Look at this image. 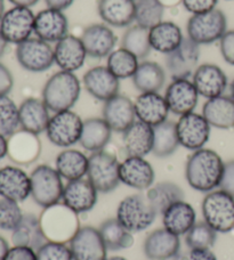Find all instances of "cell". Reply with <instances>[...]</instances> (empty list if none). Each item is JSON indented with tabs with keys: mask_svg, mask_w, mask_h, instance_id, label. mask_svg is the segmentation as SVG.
Returning a JSON list of instances; mask_svg holds the SVG:
<instances>
[{
	"mask_svg": "<svg viewBox=\"0 0 234 260\" xmlns=\"http://www.w3.org/2000/svg\"><path fill=\"white\" fill-rule=\"evenodd\" d=\"M81 92V83L72 72L60 71L51 76L45 83L43 101L54 113L71 110Z\"/></svg>",
	"mask_w": 234,
	"mask_h": 260,
	"instance_id": "obj_3",
	"label": "cell"
},
{
	"mask_svg": "<svg viewBox=\"0 0 234 260\" xmlns=\"http://www.w3.org/2000/svg\"><path fill=\"white\" fill-rule=\"evenodd\" d=\"M196 222V213L190 203L179 201L162 212L163 229L177 236L185 235Z\"/></svg>",
	"mask_w": 234,
	"mask_h": 260,
	"instance_id": "obj_30",
	"label": "cell"
},
{
	"mask_svg": "<svg viewBox=\"0 0 234 260\" xmlns=\"http://www.w3.org/2000/svg\"><path fill=\"white\" fill-rule=\"evenodd\" d=\"M83 121L71 110L56 112L46 128L47 138L58 147L69 148L80 141Z\"/></svg>",
	"mask_w": 234,
	"mask_h": 260,
	"instance_id": "obj_9",
	"label": "cell"
},
{
	"mask_svg": "<svg viewBox=\"0 0 234 260\" xmlns=\"http://www.w3.org/2000/svg\"><path fill=\"white\" fill-rule=\"evenodd\" d=\"M39 221L45 239L50 242L69 243L81 227L78 213L60 202L44 208Z\"/></svg>",
	"mask_w": 234,
	"mask_h": 260,
	"instance_id": "obj_2",
	"label": "cell"
},
{
	"mask_svg": "<svg viewBox=\"0 0 234 260\" xmlns=\"http://www.w3.org/2000/svg\"><path fill=\"white\" fill-rule=\"evenodd\" d=\"M112 129L103 118H91L83 121L80 145L92 153L103 151L109 144Z\"/></svg>",
	"mask_w": 234,
	"mask_h": 260,
	"instance_id": "obj_34",
	"label": "cell"
},
{
	"mask_svg": "<svg viewBox=\"0 0 234 260\" xmlns=\"http://www.w3.org/2000/svg\"><path fill=\"white\" fill-rule=\"evenodd\" d=\"M16 58L21 67L29 72H45L55 63L54 48L39 38H30L16 47Z\"/></svg>",
	"mask_w": 234,
	"mask_h": 260,
	"instance_id": "obj_11",
	"label": "cell"
},
{
	"mask_svg": "<svg viewBox=\"0 0 234 260\" xmlns=\"http://www.w3.org/2000/svg\"><path fill=\"white\" fill-rule=\"evenodd\" d=\"M103 119L109 124L112 132L124 133L136 121L134 102L128 97L116 95L104 102Z\"/></svg>",
	"mask_w": 234,
	"mask_h": 260,
	"instance_id": "obj_20",
	"label": "cell"
},
{
	"mask_svg": "<svg viewBox=\"0 0 234 260\" xmlns=\"http://www.w3.org/2000/svg\"><path fill=\"white\" fill-rule=\"evenodd\" d=\"M4 260H37V252L31 248L14 245L8 250Z\"/></svg>",
	"mask_w": 234,
	"mask_h": 260,
	"instance_id": "obj_51",
	"label": "cell"
},
{
	"mask_svg": "<svg viewBox=\"0 0 234 260\" xmlns=\"http://www.w3.org/2000/svg\"><path fill=\"white\" fill-rule=\"evenodd\" d=\"M120 182L130 188L148 191L156 179L152 165L142 156H127L120 164Z\"/></svg>",
	"mask_w": 234,
	"mask_h": 260,
	"instance_id": "obj_15",
	"label": "cell"
},
{
	"mask_svg": "<svg viewBox=\"0 0 234 260\" xmlns=\"http://www.w3.org/2000/svg\"><path fill=\"white\" fill-rule=\"evenodd\" d=\"M8 2L12 3L14 6L30 8V7L35 6V5L38 4L39 0H8Z\"/></svg>",
	"mask_w": 234,
	"mask_h": 260,
	"instance_id": "obj_56",
	"label": "cell"
},
{
	"mask_svg": "<svg viewBox=\"0 0 234 260\" xmlns=\"http://www.w3.org/2000/svg\"><path fill=\"white\" fill-rule=\"evenodd\" d=\"M106 260H128V259H126V258H124V257H111V258H109V259H106Z\"/></svg>",
	"mask_w": 234,
	"mask_h": 260,
	"instance_id": "obj_61",
	"label": "cell"
},
{
	"mask_svg": "<svg viewBox=\"0 0 234 260\" xmlns=\"http://www.w3.org/2000/svg\"><path fill=\"white\" fill-rule=\"evenodd\" d=\"M80 39L86 49L88 56L94 58H102L113 52L116 38L109 25L96 23L87 26L83 30Z\"/></svg>",
	"mask_w": 234,
	"mask_h": 260,
	"instance_id": "obj_24",
	"label": "cell"
},
{
	"mask_svg": "<svg viewBox=\"0 0 234 260\" xmlns=\"http://www.w3.org/2000/svg\"><path fill=\"white\" fill-rule=\"evenodd\" d=\"M87 56L81 39L73 35H67L57 41L54 47L55 64L61 71L74 73L82 68Z\"/></svg>",
	"mask_w": 234,
	"mask_h": 260,
	"instance_id": "obj_19",
	"label": "cell"
},
{
	"mask_svg": "<svg viewBox=\"0 0 234 260\" xmlns=\"http://www.w3.org/2000/svg\"><path fill=\"white\" fill-rule=\"evenodd\" d=\"M123 47L138 59L148 57L152 49L150 43V30L137 24L129 26L123 37Z\"/></svg>",
	"mask_w": 234,
	"mask_h": 260,
	"instance_id": "obj_41",
	"label": "cell"
},
{
	"mask_svg": "<svg viewBox=\"0 0 234 260\" xmlns=\"http://www.w3.org/2000/svg\"><path fill=\"white\" fill-rule=\"evenodd\" d=\"M216 234L204 220L199 221L185 234V242L189 249H210L216 241Z\"/></svg>",
	"mask_w": 234,
	"mask_h": 260,
	"instance_id": "obj_45",
	"label": "cell"
},
{
	"mask_svg": "<svg viewBox=\"0 0 234 260\" xmlns=\"http://www.w3.org/2000/svg\"><path fill=\"white\" fill-rule=\"evenodd\" d=\"M97 198L98 191L88 179L70 180L64 185L62 201L78 215L91 211L95 207Z\"/></svg>",
	"mask_w": 234,
	"mask_h": 260,
	"instance_id": "obj_21",
	"label": "cell"
},
{
	"mask_svg": "<svg viewBox=\"0 0 234 260\" xmlns=\"http://www.w3.org/2000/svg\"><path fill=\"white\" fill-rule=\"evenodd\" d=\"M175 260H217V257L210 249H190L186 253H177Z\"/></svg>",
	"mask_w": 234,
	"mask_h": 260,
	"instance_id": "obj_52",
	"label": "cell"
},
{
	"mask_svg": "<svg viewBox=\"0 0 234 260\" xmlns=\"http://www.w3.org/2000/svg\"><path fill=\"white\" fill-rule=\"evenodd\" d=\"M184 40L181 27L174 22L162 21L150 29V43L152 49L161 54H170Z\"/></svg>",
	"mask_w": 234,
	"mask_h": 260,
	"instance_id": "obj_33",
	"label": "cell"
},
{
	"mask_svg": "<svg viewBox=\"0 0 234 260\" xmlns=\"http://www.w3.org/2000/svg\"><path fill=\"white\" fill-rule=\"evenodd\" d=\"M157 216L158 213L149 202L147 195L133 194L121 200L116 208L115 218L132 233H137L149 229Z\"/></svg>",
	"mask_w": 234,
	"mask_h": 260,
	"instance_id": "obj_4",
	"label": "cell"
},
{
	"mask_svg": "<svg viewBox=\"0 0 234 260\" xmlns=\"http://www.w3.org/2000/svg\"><path fill=\"white\" fill-rule=\"evenodd\" d=\"M160 2L165 7H170V6H176V5L180 4L182 0H160Z\"/></svg>",
	"mask_w": 234,
	"mask_h": 260,
	"instance_id": "obj_59",
	"label": "cell"
},
{
	"mask_svg": "<svg viewBox=\"0 0 234 260\" xmlns=\"http://www.w3.org/2000/svg\"><path fill=\"white\" fill-rule=\"evenodd\" d=\"M212 126L202 114L191 112L180 117L176 122V132L180 145L190 151H196L207 144Z\"/></svg>",
	"mask_w": 234,
	"mask_h": 260,
	"instance_id": "obj_12",
	"label": "cell"
},
{
	"mask_svg": "<svg viewBox=\"0 0 234 260\" xmlns=\"http://www.w3.org/2000/svg\"><path fill=\"white\" fill-rule=\"evenodd\" d=\"M55 169L68 182L83 178L88 170V156L78 150L67 148L56 156Z\"/></svg>",
	"mask_w": 234,
	"mask_h": 260,
	"instance_id": "obj_35",
	"label": "cell"
},
{
	"mask_svg": "<svg viewBox=\"0 0 234 260\" xmlns=\"http://www.w3.org/2000/svg\"><path fill=\"white\" fill-rule=\"evenodd\" d=\"M204 221L217 233H228L234 230V197L218 189L206 195L202 206Z\"/></svg>",
	"mask_w": 234,
	"mask_h": 260,
	"instance_id": "obj_5",
	"label": "cell"
},
{
	"mask_svg": "<svg viewBox=\"0 0 234 260\" xmlns=\"http://www.w3.org/2000/svg\"><path fill=\"white\" fill-rule=\"evenodd\" d=\"M133 82L140 92H159L165 86L166 72L159 63L144 61L139 63Z\"/></svg>",
	"mask_w": 234,
	"mask_h": 260,
	"instance_id": "obj_37",
	"label": "cell"
},
{
	"mask_svg": "<svg viewBox=\"0 0 234 260\" xmlns=\"http://www.w3.org/2000/svg\"><path fill=\"white\" fill-rule=\"evenodd\" d=\"M218 0H182L184 8L192 15L202 14L216 8Z\"/></svg>",
	"mask_w": 234,
	"mask_h": 260,
	"instance_id": "obj_48",
	"label": "cell"
},
{
	"mask_svg": "<svg viewBox=\"0 0 234 260\" xmlns=\"http://www.w3.org/2000/svg\"><path fill=\"white\" fill-rule=\"evenodd\" d=\"M31 197L38 206L47 208L62 200L64 185L55 168L40 165L30 175Z\"/></svg>",
	"mask_w": 234,
	"mask_h": 260,
	"instance_id": "obj_7",
	"label": "cell"
},
{
	"mask_svg": "<svg viewBox=\"0 0 234 260\" xmlns=\"http://www.w3.org/2000/svg\"><path fill=\"white\" fill-rule=\"evenodd\" d=\"M41 143L38 135L25 130H17L8 138V156L17 165H31L38 159Z\"/></svg>",
	"mask_w": 234,
	"mask_h": 260,
	"instance_id": "obj_26",
	"label": "cell"
},
{
	"mask_svg": "<svg viewBox=\"0 0 234 260\" xmlns=\"http://www.w3.org/2000/svg\"><path fill=\"white\" fill-rule=\"evenodd\" d=\"M227 31V20L221 9L196 14L187 22V36L195 44L209 45L221 40Z\"/></svg>",
	"mask_w": 234,
	"mask_h": 260,
	"instance_id": "obj_8",
	"label": "cell"
},
{
	"mask_svg": "<svg viewBox=\"0 0 234 260\" xmlns=\"http://www.w3.org/2000/svg\"><path fill=\"white\" fill-rule=\"evenodd\" d=\"M125 151L128 156L148 155L153 148V127L136 120L123 133Z\"/></svg>",
	"mask_w": 234,
	"mask_h": 260,
	"instance_id": "obj_31",
	"label": "cell"
},
{
	"mask_svg": "<svg viewBox=\"0 0 234 260\" xmlns=\"http://www.w3.org/2000/svg\"><path fill=\"white\" fill-rule=\"evenodd\" d=\"M7 44H8L7 41L5 40V38L2 36V34H0V57L3 56L4 53H5V50H6Z\"/></svg>",
	"mask_w": 234,
	"mask_h": 260,
	"instance_id": "obj_58",
	"label": "cell"
},
{
	"mask_svg": "<svg viewBox=\"0 0 234 260\" xmlns=\"http://www.w3.org/2000/svg\"><path fill=\"white\" fill-rule=\"evenodd\" d=\"M135 22L147 29H152L162 22L165 6L160 0H135Z\"/></svg>",
	"mask_w": 234,
	"mask_h": 260,
	"instance_id": "obj_43",
	"label": "cell"
},
{
	"mask_svg": "<svg viewBox=\"0 0 234 260\" xmlns=\"http://www.w3.org/2000/svg\"><path fill=\"white\" fill-rule=\"evenodd\" d=\"M199 96L194 83L189 79H172L166 89L165 99L170 112L182 117L193 112Z\"/></svg>",
	"mask_w": 234,
	"mask_h": 260,
	"instance_id": "obj_16",
	"label": "cell"
},
{
	"mask_svg": "<svg viewBox=\"0 0 234 260\" xmlns=\"http://www.w3.org/2000/svg\"><path fill=\"white\" fill-rule=\"evenodd\" d=\"M219 49L224 61L234 67V30L226 31L222 37L219 40Z\"/></svg>",
	"mask_w": 234,
	"mask_h": 260,
	"instance_id": "obj_49",
	"label": "cell"
},
{
	"mask_svg": "<svg viewBox=\"0 0 234 260\" xmlns=\"http://www.w3.org/2000/svg\"><path fill=\"white\" fill-rule=\"evenodd\" d=\"M138 65V58L124 47L113 50L107 56L106 67L119 80L133 78Z\"/></svg>",
	"mask_w": 234,
	"mask_h": 260,
	"instance_id": "obj_42",
	"label": "cell"
},
{
	"mask_svg": "<svg viewBox=\"0 0 234 260\" xmlns=\"http://www.w3.org/2000/svg\"><path fill=\"white\" fill-rule=\"evenodd\" d=\"M180 146L177 137L176 123L166 120L153 127V148L152 153L158 157H167L175 153Z\"/></svg>",
	"mask_w": 234,
	"mask_h": 260,
	"instance_id": "obj_40",
	"label": "cell"
},
{
	"mask_svg": "<svg viewBox=\"0 0 234 260\" xmlns=\"http://www.w3.org/2000/svg\"><path fill=\"white\" fill-rule=\"evenodd\" d=\"M120 162L109 152L98 151L88 156L87 179L94 185L98 193H109L118 187Z\"/></svg>",
	"mask_w": 234,
	"mask_h": 260,
	"instance_id": "obj_6",
	"label": "cell"
},
{
	"mask_svg": "<svg viewBox=\"0 0 234 260\" xmlns=\"http://www.w3.org/2000/svg\"><path fill=\"white\" fill-rule=\"evenodd\" d=\"M135 0H98L100 17L106 25L129 26L135 22Z\"/></svg>",
	"mask_w": 234,
	"mask_h": 260,
	"instance_id": "obj_29",
	"label": "cell"
},
{
	"mask_svg": "<svg viewBox=\"0 0 234 260\" xmlns=\"http://www.w3.org/2000/svg\"><path fill=\"white\" fill-rule=\"evenodd\" d=\"M69 22L62 11L46 8L36 15L35 34L46 43H57L68 35Z\"/></svg>",
	"mask_w": 234,
	"mask_h": 260,
	"instance_id": "obj_22",
	"label": "cell"
},
{
	"mask_svg": "<svg viewBox=\"0 0 234 260\" xmlns=\"http://www.w3.org/2000/svg\"><path fill=\"white\" fill-rule=\"evenodd\" d=\"M23 212L18 203L12 200H0V230L14 231L20 224Z\"/></svg>",
	"mask_w": 234,
	"mask_h": 260,
	"instance_id": "obj_46",
	"label": "cell"
},
{
	"mask_svg": "<svg viewBox=\"0 0 234 260\" xmlns=\"http://www.w3.org/2000/svg\"><path fill=\"white\" fill-rule=\"evenodd\" d=\"M145 195L158 215H162V212L171 204L183 201L184 199L183 189L172 182H161L152 185Z\"/></svg>",
	"mask_w": 234,
	"mask_h": 260,
	"instance_id": "obj_38",
	"label": "cell"
},
{
	"mask_svg": "<svg viewBox=\"0 0 234 260\" xmlns=\"http://www.w3.org/2000/svg\"><path fill=\"white\" fill-rule=\"evenodd\" d=\"M200 59V46L184 38L174 52L167 55L166 65L172 79H189L198 69Z\"/></svg>",
	"mask_w": 234,
	"mask_h": 260,
	"instance_id": "obj_14",
	"label": "cell"
},
{
	"mask_svg": "<svg viewBox=\"0 0 234 260\" xmlns=\"http://www.w3.org/2000/svg\"><path fill=\"white\" fill-rule=\"evenodd\" d=\"M74 0H45L48 8L57 9V11H65L73 4Z\"/></svg>",
	"mask_w": 234,
	"mask_h": 260,
	"instance_id": "obj_54",
	"label": "cell"
},
{
	"mask_svg": "<svg viewBox=\"0 0 234 260\" xmlns=\"http://www.w3.org/2000/svg\"><path fill=\"white\" fill-rule=\"evenodd\" d=\"M134 105L137 120L151 127L166 121L170 112L165 96L159 92H140Z\"/></svg>",
	"mask_w": 234,
	"mask_h": 260,
	"instance_id": "obj_27",
	"label": "cell"
},
{
	"mask_svg": "<svg viewBox=\"0 0 234 260\" xmlns=\"http://www.w3.org/2000/svg\"><path fill=\"white\" fill-rule=\"evenodd\" d=\"M231 97L234 100V79L231 83Z\"/></svg>",
	"mask_w": 234,
	"mask_h": 260,
	"instance_id": "obj_62",
	"label": "cell"
},
{
	"mask_svg": "<svg viewBox=\"0 0 234 260\" xmlns=\"http://www.w3.org/2000/svg\"><path fill=\"white\" fill-rule=\"evenodd\" d=\"M8 154V139L3 134H0V160H3Z\"/></svg>",
	"mask_w": 234,
	"mask_h": 260,
	"instance_id": "obj_55",
	"label": "cell"
},
{
	"mask_svg": "<svg viewBox=\"0 0 234 260\" xmlns=\"http://www.w3.org/2000/svg\"><path fill=\"white\" fill-rule=\"evenodd\" d=\"M219 189L234 197V160L225 162Z\"/></svg>",
	"mask_w": 234,
	"mask_h": 260,
	"instance_id": "obj_50",
	"label": "cell"
},
{
	"mask_svg": "<svg viewBox=\"0 0 234 260\" xmlns=\"http://www.w3.org/2000/svg\"><path fill=\"white\" fill-rule=\"evenodd\" d=\"M224 165L222 157L209 148H200L190 155L185 167V177L195 191L209 193L219 187Z\"/></svg>",
	"mask_w": 234,
	"mask_h": 260,
	"instance_id": "obj_1",
	"label": "cell"
},
{
	"mask_svg": "<svg viewBox=\"0 0 234 260\" xmlns=\"http://www.w3.org/2000/svg\"><path fill=\"white\" fill-rule=\"evenodd\" d=\"M20 112V127L36 135H40L46 132L48 126L50 115L49 109L44 103L43 100L38 99H26L18 106Z\"/></svg>",
	"mask_w": 234,
	"mask_h": 260,
	"instance_id": "obj_28",
	"label": "cell"
},
{
	"mask_svg": "<svg viewBox=\"0 0 234 260\" xmlns=\"http://www.w3.org/2000/svg\"><path fill=\"white\" fill-rule=\"evenodd\" d=\"M14 86V78L9 70L0 63V96L8 95Z\"/></svg>",
	"mask_w": 234,
	"mask_h": 260,
	"instance_id": "obj_53",
	"label": "cell"
},
{
	"mask_svg": "<svg viewBox=\"0 0 234 260\" xmlns=\"http://www.w3.org/2000/svg\"><path fill=\"white\" fill-rule=\"evenodd\" d=\"M82 82L86 90L98 101L106 102L119 95L120 80L107 67H95L88 70Z\"/></svg>",
	"mask_w": 234,
	"mask_h": 260,
	"instance_id": "obj_17",
	"label": "cell"
},
{
	"mask_svg": "<svg viewBox=\"0 0 234 260\" xmlns=\"http://www.w3.org/2000/svg\"><path fill=\"white\" fill-rule=\"evenodd\" d=\"M192 82L200 96L210 100L224 94L227 87V77L218 65L206 63L195 70Z\"/></svg>",
	"mask_w": 234,
	"mask_h": 260,
	"instance_id": "obj_18",
	"label": "cell"
},
{
	"mask_svg": "<svg viewBox=\"0 0 234 260\" xmlns=\"http://www.w3.org/2000/svg\"><path fill=\"white\" fill-rule=\"evenodd\" d=\"M20 127V112L17 105L8 95L0 96V134L9 137Z\"/></svg>",
	"mask_w": 234,
	"mask_h": 260,
	"instance_id": "obj_44",
	"label": "cell"
},
{
	"mask_svg": "<svg viewBox=\"0 0 234 260\" xmlns=\"http://www.w3.org/2000/svg\"><path fill=\"white\" fill-rule=\"evenodd\" d=\"M98 231L110 251L128 249L134 244L133 233L126 229L116 218H110L103 221Z\"/></svg>",
	"mask_w": 234,
	"mask_h": 260,
	"instance_id": "obj_39",
	"label": "cell"
},
{
	"mask_svg": "<svg viewBox=\"0 0 234 260\" xmlns=\"http://www.w3.org/2000/svg\"><path fill=\"white\" fill-rule=\"evenodd\" d=\"M31 195V179L18 167L6 166L0 169V197L22 202Z\"/></svg>",
	"mask_w": 234,
	"mask_h": 260,
	"instance_id": "obj_23",
	"label": "cell"
},
{
	"mask_svg": "<svg viewBox=\"0 0 234 260\" xmlns=\"http://www.w3.org/2000/svg\"><path fill=\"white\" fill-rule=\"evenodd\" d=\"M9 250V245L6 240L3 236H0V260H4Z\"/></svg>",
	"mask_w": 234,
	"mask_h": 260,
	"instance_id": "obj_57",
	"label": "cell"
},
{
	"mask_svg": "<svg viewBox=\"0 0 234 260\" xmlns=\"http://www.w3.org/2000/svg\"><path fill=\"white\" fill-rule=\"evenodd\" d=\"M5 14V2L4 0H0V20H2Z\"/></svg>",
	"mask_w": 234,
	"mask_h": 260,
	"instance_id": "obj_60",
	"label": "cell"
},
{
	"mask_svg": "<svg viewBox=\"0 0 234 260\" xmlns=\"http://www.w3.org/2000/svg\"><path fill=\"white\" fill-rule=\"evenodd\" d=\"M73 260H106L107 250L100 231L92 226H83L69 242Z\"/></svg>",
	"mask_w": 234,
	"mask_h": 260,
	"instance_id": "obj_13",
	"label": "cell"
},
{
	"mask_svg": "<svg viewBox=\"0 0 234 260\" xmlns=\"http://www.w3.org/2000/svg\"><path fill=\"white\" fill-rule=\"evenodd\" d=\"M143 250L150 260H169L181 251L180 236L166 229H159L149 233L144 240Z\"/></svg>",
	"mask_w": 234,
	"mask_h": 260,
	"instance_id": "obj_25",
	"label": "cell"
},
{
	"mask_svg": "<svg viewBox=\"0 0 234 260\" xmlns=\"http://www.w3.org/2000/svg\"><path fill=\"white\" fill-rule=\"evenodd\" d=\"M36 15L30 8L14 6L0 20V34L9 44L20 45L35 32Z\"/></svg>",
	"mask_w": 234,
	"mask_h": 260,
	"instance_id": "obj_10",
	"label": "cell"
},
{
	"mask_svg": "<svg viewBox=\"0 0 234 260\" xmlns=\"http://www.w3.org/2000/svg\"><path fill=\"white\" fill-rule=\"evenodd\" d=\"M36 252L37 260H73L72 251L67 243L47 241Z\"/></svg>",
	"mask_w": 234,
	"mask_h": 260,
	"instance_id": "obj_47",
	"label": "cell"
},
{
	"mask_svg": "<svg viewBox=\"0 0 234 260\" xmlns=\"http://www.w3.org/2000/svg\"><path fill=\"white\" fill-rule=\"evenodd\" d=\"M12 241L14 245L27 247L37 251L41 245L47 242L43 230H41L39 218L32 213H26L15 230L13 231Z\"/></svg>",
	"mask_w": 234,
	"mask_h": 260,
	"instance_id": "obj_36",
	"label": "cell"
},
{
	"mask_svg": "<svg viewBox=\"0 0 234 260\" xmlns=\"http://www.w3.org/2000/svg\"><path fill=\"white\" fill-rule=\"evenodd\" d=\"M202 115L212 127L234 128V100L224 95L207 100L203 105Z\"/></svg>",
	"mask_w": 234,
	"mask_h": 260,
	"instance_id": "obj_32",
	"label": "cell"
}]
</instances>
